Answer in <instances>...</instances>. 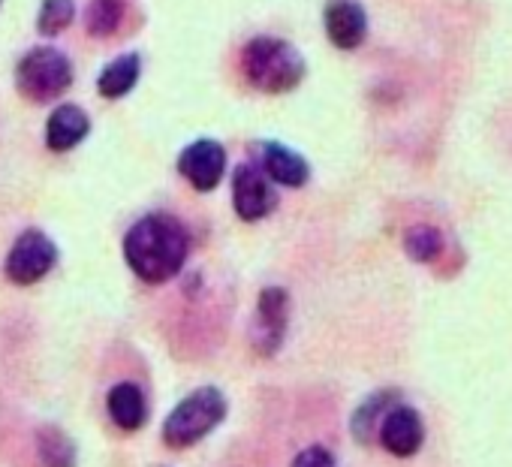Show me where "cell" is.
<instances>
[{"mask_svg":"<svg viewBox=\"0 0 512 467\" xmlns=\"http://www.w3.org/2000/svg\"><path fill=\"white\" fill-rule=\"evenodd\" d=\"M190 254V236L178 217L154 211L139 217L124 236V260L145 284L172 281Z\"/></svg>","mask_w":512,"mask_h":467,"instance_id":"6da1fadb","label":"cell"},{"mask_svg":"<svg viewBox=\"0 0 512 467\" xmlns=\"http://www.w3.org/2000/svg\"><path fill=\"white\" fill-rule=\"evenodd\" d=\"M241 73L250 88L263 94L296 91L308 73L302 52L278 37H253L241 49Z\"/></svg>","mask_w":512,"mask_h":467,"instance_id":"7a4b0ae2","label":"cell"},{"mask_svg":"<svg viewBox=\"0 0 512 467\" xmlns=\"http://www.w3.org/2000/svg\"><path fill=\"white\" fill-rule=\"evenodd\" d=\"M226 416V398L214 386H202L181 398L163 422V443L172 449H187L211 434Z\"/></svg>","mask_w":512,"mask_h":467,"instance_id":"3957f363","label":"cell"},{"mask_svg":"<svg viewBox=\"0 0 512 467\" xmlns=\"http://www.w3.org/2000/svg\"><path fill=\"white\" fill-rule=\"evenodd\" d=\"M73 85V64L55 46H34L16 64V88L31 103H52Z\"/></svg>","mask_w":512,"mask_h":467,"instance_id":"277c9868","label":"cell"},{"mask_svg":"<svg viewBox=\"0 0 512 467\" xmlns=\"http://www.w3.org/2000/svg\"><path fill=\"white\" fill-rule=\"evenodd\" d=\"M55 263H58L55 242L46 236L43 229H25L7 254L4 272L13 284L31 287V284L43 281L55 269Z\"/></svg>","mask_w":512,"mask_h":467,"instance_id":"5b68a950","label":"cell"},{"mask_svg":"<svg viewBox=\"0 0 512 467\" xmlns=\"http://www.w3.org/2000/svg\"><path fill=\"white\" fill-rule=\"evenodd\" d=\"M290 323V296L284 287H266L256 302V314L250 323V344L260 356H275L284 344Z\"/></svg>","mask_w":512,"mask_h":467,"instance_id":"8992f818","label":"cell"},{"mask_svg":"<svg viewBox=\"0 0 512 467\" xmlns=\"http://www.w3.org/2000/svg\"><path fill=\"white\" fill-rule=\"evenodd\" d=\"M232 205L244 223H256L278 208V193L260 163H241L232 172Z\"/></svg>","mask_w":512,"mask_h":467,"instance_id":"52a82bcc","label":"cell"},{"mask_svg":"<svg viewBox=\"0 0 512 467\" xmlns=\"http://www.w3.org/2000/svg\"><path fill=\"white\" fill-rule=\"evenodd\" d=\"M226 169V148L214 139H196L178 154V172L199 193H211Z\"/></svg>","mask_w":512,"mask_h":467,"instance_id":"ba28073f","label":"cell"},{"mask_svg":"<svg viewBox=\"0 0 512 467\" xmlns=\"http://www.w3.org/2000/svg\"><path fill=\"white\" fill-rule=\"evenodd\" d=\"M380 443L386 452H392L395 458H410L422 449V440H425V425H422V416L410 407V404H395L383 422H380V431H377Z\"/></svg>","mask_w":512,"mask_h":467,"instance_id":"9c48e42d","label":"cell"},{"mask_svg":"<svg viewBox=\"0 0 512 467\" xmlns=\"http://www.w3.org/2000/svg\"><path fill=\"white\" fill-rule=\"evenodd\" d=\"M323 25L329 43L341 52L359 49L368 37V16L359 0H329L323 10Z\"/></svg>","mask_w":512,"mask_h":467,"instance_id":"30bf717a","label":"cell"},{"mask_svg":"<svg viewBox=\"0 0 512 467\" xmlns=\"http://www.w3.org/2000/svg\"><path fill=\"white\" fill-rule=\"evenodd\" d=\"M260 169L269 175V181H278L284 187H305L311 178L308 160L281 142H263L260 145Z\"/></svg>","mask_w":512,"mask_h":467,"instance_id":"8fae6325","label":"cell"},{"mask_svg":"<svg viewBox=\"0 0 512 467\" xmlns=\"http://www.w3.org/2000/svg\"><path fill=\"white\" fill-rule=\"evenodd\" d=\"M88 133H91V118L76 103L58 106L46 121V145L55 154H64V151L76 148L79 142H85Z\"/></svg>","mask_w":512,"mask_h":467,"instance_id":"7c38bea8","label":"cell"},{"mask_svg":"<svg viewBox=\"0 0 512 467\" xmlns=\"http://www.w3.org/2000/svg\"><path fill=\"white\" fill-rule=\"evenodd\" d=\"M109 416L121 431H139L148 419V404L145 392L136 383H115L109 398H106Z\"/></svg>","mask_w":512,"mask_h":467,"instance_id":"4fadbf2b","label":"cell"},{"mask_svg":"<svg viewBox=\"0 0 512 467\" xmlns=\"http://www.w3.org/2000/svg\"><path fill=\"white\" fill-rule=\"evenodd\" d=\"M139 73H142V58H139L136 52L115 58V61L106 64L103 73L97 76V91H100V97H106V100H121V97H127V94L136 88Z\"/></svg>","mask_w":512,"mask_h":467,"instance_id":"5bb4252c","label":"cell"},{"mask_svg":"<svg viewBox=\"0 0 512 467\" xmlns=\"http://www.w3.org/2000/svg\"><path fill=\"white\" fill-rule=\"evenodd\" d=\"M398 392L392 389H383V392H374L371 398H365L356 410H353V419H350V431L359 443H371L380 431V422L383 416L398 404Z\"/></svg>","mask_w":512,"mask_h":467,"instance_id":"9a60e30c","label":"cell"},{"mask_svg":"<svg viewBox=\"0 0 512 467\" xmlns=\"http://www.w3.org/2000/svg\"><path fill=\"white\" fill-rule=\"evenodd\" d=\"M443 232L431 223H416L407 229V236H404V251L413 263H422V266H431L443 257Z\"/></svg>","mask_w":512,"mask_h":467,"instance_id":"2e32d148","label":"cell"},{"mask_svg":"<svg viewBox=\"0 0 512 467\" xmlns=\"http://www.w3.org/2000/svg\"><path fill=\"white\" fill-rule=\"evenodd\" d=\"M37 455L43 467H76V443L58 425H46L37 431Z\"/></svg>","mask_w":512,"mask_h":467,"instance_id":"e0dca14e","label":"cell"},{"mask_svg":"<svg viewBox=\"0 0 512 467\" xmlns=\"http://www.w3.org/2000/svg\"><path fill=\"white\" fill-rule=\"evenodd\" d=\"M124 22V0H91L85 28L91 37H112Z\"/></svg>","mask_w":512,"mask_h":467,"instance_id":"ac0fdd59","label":"cell"},{"mask_svg":"<svg viewBox=\"0 0 512 467\" xmlns=\"http://www.w3.org/2000/svg\"><path fill=\"white\" fill-rule=\"evenodd\" d=\"M76 19V4L73 0H43L40 16H37V31L43 37H55L67 31Z\"/></svg>","mask_w":512,"mask_h":467,"instance_id":"d6986e66","label":"cell"},{"mask_svg":"<svg viewBox=\"0 0 512 467\" xmlns=\"http://www.w3.org/2000/svg\"><path fill=\"white\" fill-rule=\"evenodd\" d=\"M293 467H338V461L326 446H308L293 458Z\"/></svg>","mask_w":512,"mask_h":467,"instance_id":"ffe728a7","label":"cell"}]
</instances>
